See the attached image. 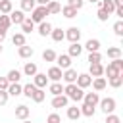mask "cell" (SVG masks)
<instances>
[{
  "mask_svg": "<svg viewBox=\"0 0 123 123\" xmlns=\"http://www.w3.org/2000/svg\"><path fill=\"white\" fill-rule=\"evenodd\" d=\"M4 38H6V31H2V29H0V44L4 42Z\"/></svg>",
  "mask_w": 123,
  "mask_h": 123,
  "instance_id": "obj_51",
  "label": "cell"
},
{
  "mask_svg": "<svg viewBox=\"0 0 123 123\" xmlns=\"http://www.w3.org/2000/svg\"><path fill=\"white\" fill-rule=\"evenodd\" d=\"M108 58L110 60H117V58H121V48H117V46H111V48H108Z\"/></svg>",
  "mask_w": 123,
  "mask_h": 123,
  "instance_id": "obj_35",
  "label": "cell"
},
{
  "mask_svg": "<svg viewBox=\"0 0 123 123\" xmlns=\"http://www.w3.org/2000/svg\"><path fill=\"white\" fill-rule=\"evenodd\" d=\"M12 42H13V46H17V48L23 46V44H25V35H23V33H15V35L12 37Z\"/></svg>",
  "mask_w": 123,
  "mask_h": 123,
  "instance_id": "obj_34",
  "label": "cell"
},
{
  "mask_svg": "<svg viewBox=\"0 0 123 123\" xmlns=\"http://www.w3.org/2000/svg\"><path fill=\"white\" fill-rule=\"evenodd\" d=\"M83 54V46L79 44V42H71V46H69V50H67V56L69 58H79Z\"/></svg>",
  "mask_w": 123,
  "mask_h": 123,
  "instance_id": "obj_15",
  "label": "cell"
},
{
  "mask_svg": "<svg viewBox=\"0 0 123 123\" xmlns=\"http://www.w3.org/2000/svg\"><path fill=\"white\" fill-rule=\"evenodd\" d=\"M31 98H33V102H42V100L46 98V92H44V88H37V90H35V94H33Z\"/></svg>",
  "mask_w": 123,
  "mask_h": 123,
  "instance_id": "obj_41",
  "label": "cell"
},
{
  "mask_svg": "<svg viewBox=\"0 0 123 123\" xmlns=\"http://www.w3.org/2000/svg\"><path fill=\"white\" fill-rule=\"evenodd\" d=\"M88 75H90L92 79H94V77H102V75H104V65H102V63H90Z\"/></svg>",
  "mask_w": 123,
  "mask_h": 123,
  "instance_id": "obj_17",
  "label": "cell"
},
{
  "mask_svg": "<svg viewBox=\"0 0 123 123\" xmlns=\"http://www.w3.org/2000/svg\"><path fill=\"white\" fill-rule=\"evenodd\" d=\"M98 4H100V8H102V10H104V12L108 13V15L115 12V6H113V0H100Z\"/></svg>",
  "mask_w": 123,
  "mask_h": 123,
  "instance_id": "obj_24",
  "label": "cell"
},
{
  "mask_svg": "<svg viewBox=\"0 0 123 123\" xmlns=\"http://www.w3.org/2000/svg\"><path fill=\"white\" fill-rule=\"evenodd\" d=\"M38 73V67H37V63H33V62H27L25 65H23V75H27V77H35Z\"/></svg>",
  "mask_w": 123,
  "mask_h": 123,
  "instance_id": "obj_16",
  "label": "cell"
},
{
  "mask_svg": "<svg viewBox=\"0 0 123 123\" xmlns=\"http://www.w3.org/2000/svg\"><path fill=\"white\" fill-rule=\"evenodd\" d=\"M96 17H98L100 21H108V17H110V15H108V13H106L102 8H98V12H96Z\"/></svg>",
  "mask_w": 123,
  "mask_h": 123,
  "instance_id": "obj_46",
  "label": "cell"
},
{
  "mask_svg": "<svg viewBox=\"0 0 123 123\" xmlns=\"http://www.w3.org/2000/svg\"><path fill=\"white\" fill-rule=\"evenodd\" d=\"M90 85H92V88H94L96 92H100V90H104V88L108 86V81H106V77H94Z\"/></svg>",
  "mask_w": 123,
  "mask_h": 123,
  "instance_id": "obj_13",
  "label": "cell"
},
{
  "mask_svg": "<svg viewBox=\"0 0 123 123\" xmlns=\"http://www.w3.org/2000/svg\"><path fill=\"white\" fill-rule=\"evenodd\" d=\"M77 75H79V73H77L75 69H71V67H69V69H63L62 79H63L67 85H71V83H75V81H77Z\"/></svg>",
  "mask_w": 123,
  "mask_h": 123,
  "instance_id": "obj_11",
  "label": "cell"
},
{
  "mask_svg": "<svg viewBox=\"0 0 123 123\" xmlns=\"http://www.w3.org/2000/svg\"><path fill=\"white\" fill-rule=\"evenodd\" d=\"M67 104H69V98L65 94H60V96L52 98V108H67Z\"/></svg>",
  "mask_w": 123,
  "mask_h": 123,
  "instance_id": "obj_12",
  "label": "cell"
},
{
  "mask_svg": "<svg viewBox=\"0 0 123 123\" xmlns=\"http://www.w3.org/2000/svg\"><path fill=\"white\" fill-rule=\"evenodd\" d=\"M12 10H13V4H12V0H0V13L8 15Z\"/></svg>",
  "mask_w": 123,
  "mask_h": 123,
  "instance_id": "obj_28",
  "label": "cell"
},
{
  "mask_svg": "<svg viewBox=\"0 0 123 123\" xmlns=\"http://www.w3.org/2000/svg\"><path fill=\"white\" fill-rule=\"evenodd\" d=\"M113 6L115 8H123V0H113Z\"/></svg>",
  "mask_w": 123,
  "mask_h": 123,
  "instance_id": "obj_50",
  "label": "cell"
},
{
  "mask_svg": "<svg viewBox=\"0 0 123 123\" xmlns=\"http://www.w3.org/2000/svg\"><path fill=\"white\" fill-rule=\"evenodd\" d=\"M35 90H37V86H35L33 83H27V85H23V92H21V94H25L27 98H31V96L35 94Z\"/></svg>",
  "mask_w": 123,
  "mask_h": 123,
  "instance_id": "obj_37",
  "label": "cell"
},
{
  "mask_svg": "<svg viewBox=\"0 0 123 123\" xmlns=\"http://www.w3.org/2000/svg\"><path fill=\"white\" fill-rule=\"evenodd\" d=\"M83 4H85V0H67V6H71V8H75L77 12L83 8Z\"/></svg>",
  "mask_w": 123,
  "mask_h": 123,
  "instance_id": "obj_44",
  "label": "cell"
},
{
  "mask_svg": "<svg viewBox=\"0 0 123 123\" xmlns=\"http://www.w3.org/2000/svg\"><path fill=\"white\" fill-rule=\"evenodd\" d=\"M62 69L58 67V65H52L50 69H48V73H46V77H48V81H52V83H60L62 81Z\"/></svg>",
  "mask_w": 123,
  "mask_h": 123,
  "instance_id": "obj_5",
  "label": "cell"
},
{
  "mask_svg": "<svg viewBox=\"0 0 123 123\" xmlns=\"http://www.w3.org/2000/svg\"><path fill=\"white\" fill-rule=\"evenodd\" d=\"M113 33H115L117 37H123V21H121V19L115 21V25H113Z\"/></svg>",
  "mask_w": 123,
  "mask_h": 123,
  "instance_id": "obj_42",
  "label": "cell"
},
{
  "mask_svg": "<svg viewBox=\"0 0 123 123\" xmlns=\"http://www.w3.org/2000/svg\"><path fill=\"white\" fill-rule=\"evenodd\" d=\"M98 104H100V110H102L106 115H108V113H113V111H115V106H117V104H115V100H113V98H110V96H108V98H100V102H98Z\"/></svg>",
  "mask_w": 123,
  "mask_h": 123,
  "instance_id": "obj_4",
  "label": "cell"
},
{
  "mask_svg": "<svg viewBox=\"0 0 123 123\" xmlns=\"http://www.w3.org/2000/svg\"><path fill=\"white\" fill-rule=\"evenodd\" d=\"M8 15H10V21H12V23H15V25H21V23H23V19H25V15H23V12H21V10H15V12L12 10Z\"/></svg>",
  "mask_w": 123,
  "mask_h": 123,
  "instance_id": "obj_14",
  "label": "cell"
},
{
  "mask_svg": "<svg viewBox=\"0 0 123 123\" xmlns=\"http://www.w3.org/2000/svg\"><path fill=\"white\" fill-rule=\"evenodd\" d=\"M21 31H23V35L33 33V31H35V23H33L29 17H25V19H23V23H21Z\"/></svg>",
  "mask_w": 123,
  "mask_h": 123,
  "instance_id": "obj_26",
  "label": "cell"
},
{
  "mask_svg": "<svg viewBox=\"0 0 123 123\" xmlns=\"http://www.w3.org/2000/svg\"><path fill=\"white\" fill-rule=\"evenodd\" d=\"M65 38H67L69 42H79V38H81V29H79V27H69V29L65 31Z\"/></svg>",
  "mask_w": 123,
  "mask_h": 123,
  "instance_id": "obj_8",
  "label": "cell"
},
{
  "mask_svg": "<svg viewBox=\"0 0 123 123\" xmlns=\"http://www.w3.org/2000/svg\"><path fill=\"white\" fill-rule=\"evenodd\" d=\"M0 52H2V44H0Z\"/></svg>",
  "mask_w": 123,
  "mask_h": 123,
  "instance_id": "obj_55",
  "label": "cell"
},
{
  "mask_svg": "<svg viewBox=\"0 0 123 123\" xmlns=\"http://www.w3.org/2000/svg\"><path fill=\"white\" fill-rule=\"evenodd\" d=\"M10 25H12V21H10V15H4V13H0V29H2V31H8V29H10Z\"/></svg>",
  "mask_w": 123,
  "mask_h": 123,
  "instance_id": "obj_38",
  "label": "cell"
},
{
  "mask_svg": "<svg viewBox=\"0 0 123 123\" xmlns=\"http://www.w3.org/2000/svg\"><path fill=\"white\" fill-rule=\"evenodd\" d=\"M56 56H58V54H56L54 50H50V48L42 52V60H44V62H56Z\"/></svg>",
  "mask_w": 123,
  "mask_h": 123,
  "instance_id": "obj_39",
  "label": "cell"
},
{
  "mask_svg": "<svg viewBox=\"0 0 123 123\" xmlns=\"http://www.w3.org/2000/svg\"><path fill=\"white\" fill-rule=\"evenodd\" d=\"M83 48H86L88 52H98V50H100V40H98V38H88Z\"/></svg>",
  "mask_w": 123,
  "mask_h": 123,
  "instance_id": "obj_21",
  "label": "cell"
},
{
  "mask_svg": "<svg viewBox=\"0 0 123 123\" xmlns=\"http://www.w3.org/2000/svg\"><path fill=\"white\" fill-rule=\"evenodd\" d=\"M37 8V2L35 0H21V12H33Z\"/></svg>",
  "mask_w": 123,
  "mask_h": 123,
  "instance_id": "obj_31",
  "label": "cell"
},
{
  "mask_svg": "<svg viewBox=\"0 0 123 123\" xmlns=\"http://www.w3.org/2000/svg\"><path fill=\"white\" fill-rule=\"evenodd\" d=\"M8 86H10V81L6 77H0V90H6Z\"/></svg>",
  "mask_w": 123,
  "mask_h": 123,
  "instance_id": "obj_47",
  "label": "cell"
},
{
  "mask_svg": "<svg viewBox=\"0 0 123 123\" xmlns=\"http://www.w3.org/2000/svg\"><path fill=\"white\" fill-rule=\"evenodd\" d=\"M17 54H19V58H31V56L35 54V50H33V46L23 44V46H19V48H17Z\"/></svg>",
  "mask_w": 123,
  "mask_h": 123,
  "instance_id": "obj_23",
  "label": "cell"
},
{
  "mask_svg": "<svg viewBox=\"0 0 123 123\" xmlns=\"http://www.w3.org/2000/svg\"><path fill=\"white\" fill-rule=\"evenodd\" d=\"M90 83H92V77H90L88 73H79V75H77L75 85H77L79 88H86V86H90Z\"/></svg>",
  "mask_w": 123,
  "mask_h": 123,
  "instance_id": "obj_7",
  "label": "cell"
},
{
  "mask_svg": "<svg viewBox=\"0 0 123 123\" xmlns=\"http://www.w3.org/2000/svg\"><path fill=\"white\" fill-rule=\"evenodd\" d=\"M48 77H46V73H37L35 77H33V85L37 86V88H46L48 86Z\"/></svg>",
  "mask_w": 123,
  "mask_h": 123,
  "instance_id": "obj_6",
  "label": "cell"
},
{
  "mask_svg": "<svg viewBox=\"0 0 123 123\" xmlns=\"http://www.w3.org/2000/svg\"><path fill=\"white\" fill-rule=\"evenodd\" d=\"M52 29H54V27H52V25H50L46 19H44L42 23H38V35H40V37H50Z\"/></svg>",
  "mask_w": 123,
  "mask_h": 123,
  "instance_id": "obj_19",
  "label": "cell"
},
{
  "mask_svg": "<svg viewBox=\"0 0 123 123\" xmlns=\"http://www.w3.org/2000/svg\"><path fill=\"white\" fill-rule=\"evenodd\" d=\"M67 117L73 119V121H77V119L81 117V110H79L77 106H67Z\"/></svg>",
  "mask_w": 123,
  "mask_h": 123,
  "instance_id": "obj_27",
  "label": "cell"
},
{
  "mask_svg": "<svg viewBox=\"0 0 123 123\" xmlns=\"http://www.w3.org/2000/svg\"><path fill=\"white\" fill-rule=\"evenodd\" d=\"M21 123H31V121H29V119H23V121H21Z\"/></svg>",
  "mask_w": 123,
  "mask_h": 123,
  "instance_id": "obj_53",
  "label": "cell"
},
{
  "mask_svg": "<svg viewBox=\"0 0 123 123\" xmlns=\"http://www.w3.org/2000/svg\"><path fill=\"white\" fill-rule=\"evenodd\" d=\"M8 98H10L8 92H6V90H0V106H4V104L8 102Z\"/></svg>",
  "mask_w": 123,
  "mask_h": 123,
  "instance_id": "obj_48",
  "label": "cell"
},
{
  "mask_svg": "<svg viewBox=\"0 0 123 123\" xmlns=\"http://www.w3.org/2000/svg\"><path fill=\"white\" fill-rule=\"evenodd\" d=\"M48 92H50L52 96H60V94H63V86H62V83H48Z\"/></svg>",
  "mask_w": 123,
  "mask_h": 123,
  "instance_id": "obj_22",
  "label": "cell"
},
{
  "mask_svg": "<svg viewBox=\"0 0 123 123\" xmlns=\"http://www.w3.org/2000/svg\"><path fill=\"white\" fill-rule=\"evenodd\" d=\"M35 2H37V4H38V6H46V4H48V2H50V0H35Z\"/></svg>",
  "mask_w": 123,
  "mask_h": 123,
  "instance_id": "obj_52",
  "label": "cell"
},
{
  "mask_svg": "<svg viewBox=\"0 0 123 123\" xmlns=\"http://www.w3.org/2000/svg\"><path fill=\"white\" fill-rule=\"evenodd\" d=\"M56 63H58V67L63 71V69H69L71 67V58L67 56V54H60V56H56Z\"/></svg>",
  "mask_w": 123,
  "mask_h": 123,
  "instance_id": "obj_9",
  "label": "cell"
},
{
  "mask_svg": "<svg viewBox=\"0 0 123 123\" xmlns=\"http://www.w3.org/2000/svg\"><path fill=\"white\" fill-rule=\"evenodd\" d=\"M46 123H62V117H60L58 113H50V115L46 117Z\"/></svg>",
  "mask_w": 123,
  "mask_h": 123,
  "instance_id": "obj_45",
  "label": "cell"
},
{
  "mask_svg": "<svg viewBox=\"0 0 123 123\" xmlns=\"http://www.w3.org/2000/svg\"><path fill=\"white\" fill-rule=\"evenodd\" d=\"M115 15L117 17H123V8H115Z\"/></svg>",
  "mask_w": 123,
  "mask_h": 123,
  "instance_id": "obj_49",
  "label": "cell"
},
{
  "mask_svg": "<svg viewBox=\"0 0 123 123\" xmlns=\"http://www.w3.org/2000/svg\"><path fill=\"white\" fill-rule=\"evenodd\" d=\"M6 92H8V96H19L23 92V86L19 83H10V86L6 88Z\"/></svg>",
  "mask_w": 123,
  "mask_h": 123,
  "instance_id": "obj_20",
  "label": "cell"
},
{
  "mask_svg": "<svg viewBox=\"0 0 123 123\" xmlns=\"http://www.w3.org/2000/svg\"><path fill=\"white\" fill-rule=\"evenodd\" d=\"M50 37H52V40H56V42H62V40L65 38V31H62V29H52Z\"/></svg>",
  "mask_w": 123,
  "mask_h": 123,
  "instance_id": "obj_33",
  "label": "cell"
},
{
  "mask_svg": "<svg viewBox=\"0 0 123 123\" xmlns=\"http://www.w3.org/2000/svg\"><path fill=\"white\" fill-rule=\"evenodd\" d=\"M88 2H92V4H94V2H100V0H88Z\"/></svg>",
  "mask_w": 123,
  "mask_h": 123,
  "instance_id": "obj_54",
  "label": "cell"
},
{
  "mask_svg": "<svg viewBox=\"0 0 123 123\" xmlns=\"http://www.w3.org/2000/svg\"><path fill=\"white\" fill-rule=\"evenodd\" d=\"M98 102H100V96H98V92H85V96H83V104H88V106H98Z\"/></svg>",
  "mask_w": 123,
  "mask_h": 123,
  "instance_id": "obj_10",
  "label": "cell"
},
{
  "mask_svg": "<svg viewBox=\"0 0 123 123\" xmlns=\"http://www.w3.org/2000/svg\"><path fill=\"white\" fill-rule=\"evenodd\" d=\"M79 110H81V115H85V117H94V111H96L94 106H88V104H83Z\"/></svg>",
  "mask_w": 123,
  "mask_h": 123,
  "instance_id": "obj_30",
  "label": "cell"
},
{
  "mask_svg": "<svg viewBox=\"0 0 123 123\" xmlns=\"http://www.w3.org/2000/svg\"><path fill=\"white\" fill-rule=\"evenodd\" d=\"M60 10H62V6H60V2H56V0H50V2L46 4L48 15H50V13H60Z\"/></svg>",
  "mask_w": 123,
  "mask_h": 123,
  "instance_id": "obj_25",
  "label": "cell"
},
{
  "mask_svg": "<svg viewBox=\"0 0 123 123\" xmlns=\"http://www.w3.org/2000/svg\"><path fill=\"white\" fill-rule=\"evenodd\" d=\"M63 94H65L69 100H75V102H81V100H83V96H85L83 88H79L75 83H71V85H65V86H63Z\"/></svg>",
  "mask_w": 123,
  "mask_h": 123,
  "instance_id": "obj_2",
  "label": "cell"
},
{
  "mask_svg": "<svg viewBox=\"0 0 123 123\" xmlns=\"http://www.w3.org/2000/svg\"><path fill=\"white\" fill-rule=\"evenodd\" d=\"M46 15H48V12H46V6H37V8L31 12V17H29V19H31L33 23H42Z\"/></svg>",
  "mask_w": 123,
  "mask_h": 123,
  "instance_id": "obj_3",
  "label": "cell"
},
{
  "mask_svg": "<svg viewBox=\"0 0 123 123\" xmlns=\"http://www.w3.org/2000/svg\"><path fill=\"white\" fill-rule=\"evenodd\" d=\"M121 73H123V60H121V58L110 62L108 67H104V75H108V79L117 77V75H121Z\"/></svg>",
  "mask_w": 123,
  "mask_h": 123,
  "instance_id": "obj_1",
  "label": "cell"
},
{
  "mask_svg": "<svg viewBox=\"0 0 123 123\" xmlns=\"http://www.w3.org/2000/svg\"><path fill=\"white\" fill-rule=\"evenodd\" d=\"M88 63H100L102 62V54L100 52H88Z\"/></svg>",
  "mask_w": 123,
  "mask_h": 123,
  "instance_id": "obj_40",
  "label": "cell"
},
{
  "mask_svg": "<svg viewBox=\"0 0 123 123\" xmlns=\"http://www.w3.org/2000/svg\"><path fill=\"white\" fill-rule=\"evenodd\" d=\"M108 83H110V86H113V88H119V86L123 85V73H121V75H117V77H111V79H108Z\"/></svg>",
  "mask_w": 123,
  "mask_h": 123,
  "instance_id": "obj_36",
  "label": "cell"
},
{
  "mask_svg": "<svg viewBox=\"0 0 123 123\" xmlns=\"http://www.w3.org/2000/svg\"><path fill=\"white\" fill-rule=\"evenodd\" d=\"M6 79H8L10 83H19V79H21V71H17V69H10L8 75H6Z\"/></svg>",
  "mask_w": 123,
  "mask_h": 123,
  "instance_id": "obj_29",
  "label": "cell"
},
{
  "mask_svg": "<svg viewBox=\"0 0 123 123\" xmlns=\"http://www.w3.org/2000/svg\"><path fill=\"white\" fill-rule=\"evenodd\" d=\"M29 113H31V110H29L25 104H19V106L15 108V117H17V119H21V121H23V119H27V117H29Z\"/></svg>",
  "mask_w": 123,
  "mask_h": 123,
  "instance_id": "obj_18",
  "label": "cell"
},
{
  "mask_svg": "<svg viewBox=\"0 0 123 123\" xmlns=\"http://www.w3.org/2000/svg\"><path fill=\"white\" fill-rule=\"evenodd\" d=\"M104 123H121V117H119V115H115V113H108Z\"/></svg>",
  "mask_w": 123,
  "mask_h": 123,
  "instance_id": "obj_43",
  "label": "cell"
},
{
  "mask_svg": "<svg viewBox=\"0 0 123 123\" xmlns=\"http://www.w3.org/2000/svg\"><path fill=\"white\" fill-rule=\"evenodd\" d=\"M60 12H62V15H63V17H67V19H71V17H75V15H77V10H75V8H71V6H63Z\"/></svg>",
  "mask_w": 123,
  "mask_h": 123,
  "instance_id": "obj_32",
  "label": "cell"
}]
</instances>
